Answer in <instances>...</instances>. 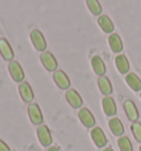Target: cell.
Instances as JSON below:
<instances>
[{"label":"cell","mask_w":141,"mask_h":151,"mask_svg":"<svg viewBox=\"0 0 141 151\" xmlns=\"http://www.w3.org/2000/svg\"><path fill=\"white\" fill-rule=\"evenodd\" d=\"M30 38H31V41L33 43L34 47L37 51L43 52V51L46 50V41L40 30H32L31 33H30Z\"/></svg>","instance_id":"1"},{"label":"cell","mask_w":141,"mask_h":151,"mask_svg":"<svg viewBox=\"0 0 141 151\" xmlns=\"http://www.w3.org/2000/svg\"><path fill=\"white\" fill-rule=\"evenodd\" d=\"M10 75L12 77V80L14 82H22L24 78V72L22 70V67L17 61H11L8 65Z\"/></svg>","instance_id":"2"},{"label":"cell","mask_w":141,"mask_h":151,"mask_svg":"<svg viewBox=\"0 0 141 151\" xmlns=\"http://www.w3.org/2000/svg\"><path fill=\"white\" fill-rule=\"evenodd\" d=\"M91 137L93 141L98 148H103L107 145V138L105 136L104 131L99 127H94L91 131Z\"/></svg>","instance_id":"3"},{"label":"cell","mask_w":141,"mask_h":151,"mask_svg":"<svg viewBox=\"0 0 141 151\" xmlns=\"http://www.w3.org/2000/svg\"><path fill=\"white\" fill-rule=\"evenodd\" d=\"M37 134L42 146L49 147L52 143V136H51V131L49 130L47 126H45V125L39 126V128L37 129Z\"/></svg>","instance_id":"4"},{"label":"cell","mask_w":141,"mask_h":151,"mask_svg":"<svg viewBox=\"0 0 141 151\" xmlns=\"http://www.w3.org/2000/svg\"><path fill=\"white\" fill-rule=\"evenodd\" d=\"M28 114H29L30 120L33 125H41L43 122V116H42L41 109L37 104H30L28 107Z\"/></svg>","instance_id":"5"},{"label":"cell","mask_w":141,"mask_h":151,"mask_svg":"<svg viewBox=\"0 0 141 151\" xmlns=\"http://www.w3.org/2000/svg\"><path fill=\"white\" fill-rule=\"evenodd\" d=\"M78 118L81 122L87 128H94L95 126V118L93 116V114L89 111L87 108H82L78 111Z\"/></svg>","instance_id":"6"},{"label":"cell","mask_w":141,"mask_h":151,"mask_svg":"<svg viewBox=\"0 0 141 151\" xmlns=\"http://www.w3.org/2000/svg\"><path fill=\"white\" fill-rule=\"evenodd\" d=\"M41 61L43 66L45 67L47 71H56V68H58V61L55 60V58L53 56L52 53H50V52H43L41 55Z\"/></svg>","instance_id":"7"},{"label":"cell","mask_w":141,"mask_h":151,"mask_svg":"<svg viewBox=\"0 0 141 151\" xmlns=\"http://www.w3.org/2000/svg\"><path fill=\"white\" fill-rule=\"evenodd\" d=\"M53 78H54L55 84L58 85L61 89H67V88L70 86V78H68L66 74L63 71H61V70H58V71L54 72Z\"/></svg>","instance_id":"8"},{"label":"cell","mask_w":141,"mask_h":151,"mask_svg":"<svg viewBox=\"0 0 141 151\" xmlns=\"http://www.w3.org/2000/svg\"><path fill=\"white\" fill-rule=\"evenodd\" d=\"M67 101L73 108H79L83 105V101H82V97L78 93L76 92L75 89H68L65 94Z\"/></svg>","instance_id":"9"},{"label":"cell","mask_w":141,"mask_h":151,"mask_svg":"<svg viewBox=\"0 0 141 151\" xmlns=\"http://www.w3.org/2000/svg\"><path fill=\"white\" fill-rule=\"evenodd\" d=\"M19 93H20V96L22 97V99L25 103H31L34 98V94L31 86L29 85V83L27 82H22L19 85Z\"/></svg>","instance_id":"10"},{"label":"cell","mask_w":141,"mask_h":151,"mask_svg":"<svg viewBox=\"0 0 141 151\" xmlns=\"http://www.w3.org/2000/svg\"><path fill=\"white\" fill-rule=\"evenodd\" d=\"M124 111L127 114V116H128L129 120H131V122H136L138 120V118H139V113H138V109L135 105V103L132 101H126L124 104Z\"/></svg>","instance_id":"11"},{"label":"cell","mask_w":141,"mask_h":151,"mask_svg":"<svg viewBox=\"0 0 141 151\" xmlns=\"http://www.w3.org/2000/svg\"><path fill=\"white\" fill-rule=\"evenodd\" d=\"M0 54L7 61H11L14 56L13 50L11 49V46L6 39H0Z\"/></svg>","instance_id":"12"},{"label":"cell","mask_w":141,"mask_h":151,"mask_svg":"<svg viewBox=\"0 0 141 151\" xmlns=\"http://www.w3.org/2000/svg\"><path fill=\"white\" fill-rule=\"evenodd\" d=\"M103 109H104L105 114L107 116H114L117 113L116 103L114 101V98L110 96H106L103 98Z\"/></svg>","instance_id":"13"},{"label":"cell","mask_w":141,"mask_h":151,"mask_svg":"<svg viewBox=\"0 0 141 151\" xmlns=\"http://www.w3.org/2000/svg\"><path fill=\"white\" fill-rule=\"evenodd\" d=\"M115 63H116L117 70L120 72L121 74H127L130 70V64H129L128 59L126 58V55L119 54L116 56L115 59Z\"/></svg>","instance_id":"14"},{"label":"cell","mask_w":141,"mask_h":151,"mask_svg":"<svg viewBox=\"0 0 141 151\" xmlns=\"http://www.w3.org/2000/svg\"><path fill=\"white\" fill-rule=\"evenodd\" d=\"M108 44L114 53H119L122 51V41L117 33H112L108 38Z\"/></svg>","instance_id":"15"},{"label":"cell","mask_w":141,"mask_h":151,"mask_svg":"<svg viewBox=\"0 0 141 151\" xmlns=\"http://www.w3.org/2000/svg\"><path fill=\"white\" fill-rule=\"evenodd\" d=\"M91 66H93V70H94V72L97 75L104 76V74L106 73V66H105L104 61L98 55L93 56V59H91Z\"/></svg>","instance_id":"16"},{"label":"cell","mask_w":141,"mask_h":151,"mask_svg":"<svg viewBox=\"0 0 141 151\" xmlns=\"http://www.w3.org/2000/svg\"><path fill=\"white\" fill-rule=\"evenodd\" d=\"M108 125H109V128L112 130V132L115 136H121V134H124V125H122V122L119 118H116L114 117L112 118L109 122H108Z\"/></svg>","instance_id":"17"},{"label":"cell","mask_w":141,"mask_h":151,"mask_svg":"<svg viewBox=\"0 0 141 151\" xmlns=\"http://www.w3.org/2000/svg\"><path fill=\"white\" fill-rule=\"evenodd\" d=\"M126 82L132 91L135 92L141 91V80L135 73H128L126 76Z\"/></svg>","instance_id":"18"},{"label":"cell","mask_w":141,"mask_h":151,"mask_svg":"<svg viewBox=\"0 0 141 151\" xmlns=\"http://www.w3.org/2000/svg\"><path fill=\"white\" fill-rule=\"evenodd\" d=\"M97 22H98V25L101 28V30L104 31L105 33H112V31H114V23H112V21L107 16L101 14L98 18Z\"/></svg>","instance_id":"19"},{"label":"cell","mask_w":141,"mask_h":151,"mask_svg":"<svg viewBox=\"0 0 141 151\" xmlns=\"http://www.w3.org/2000/svg\"><path fill=\"white\" fill-rule=\"evenodd\" d=\"M98 87H99L100 92L103 93L104 95H106V96H109L112 93V83L106 76H100L98 78Z\"/></svg>","instance_id":"20"},{"label":"cell","mask_w":141,"mask_h":151,"mask_svg":"<svg viewBox=\"0 0 141 151\" xmlns=\"http://www.w3.org/2000/svg\"><path fill=\"white\" fill-rule=\"evenodd\" d=\"M117 142H118V147H119L120 151H133L132 143L128 137H126V136L119 137Z\"/></svg>","instance_id":"21"},{"label":"cell","mask_w":141,"mask_h":151,"mask_svg":"<svg viewBox=\"0 0 141 151\" xmlns=\"http://www.w3.org/2000/svg\"><path fill=\"white\" fill-rule=\"evenodd\" d=\"M86 2H87V7L89 9V11H91L93 14H95V16H98L101 13V6H100L99 1L98 0H86Z\"/></svg>","instance_id":"22"},{"label":"cell","mask_w":141,"mask_h":151,"mask_svg":"<svg viewBox=\"0 0 141 151\" xmlns=\"http://www.w3.org/2000/svg\"><path fill=\"white\" fill-rule=\"evenodd\" d=\"M131 131H132V134L135 139L141 142V124L140 122H133L132 126H131Z\"/></svg>","instance_id":"23"},{"label":"cell","mask_w":141,"mask_h":151,"mask_svg":"<svg viewBox=\"0 0 141 151\" xmlns=\"http://www.w3.org/2000/svg\"><path fill=\"white\" fill-rule=\"evenodd\" d=\"M0 151H10V148L7 143L0 139Z\"/></svg>","instance_id":"24"},{"label":"cell","mask_w":141,"mask_h":151,"mask_svg":"<svg viewBox=\"0 0 141 151\" xmlns=\"http://www.w3.org/2000/svg\"><path fill=\"white\" fill-rule=\"evenodd\" d=\"M47 151H60L56 147H50L47 149Z\"/></svg>","instance_id":"25"},{"label":"cell","mask_w":141,"mask_h":151,"mask_svg":"<svg viewBox=\"0 0 141 151\" xmlns=\"http://www.w3.org/2000/svg\"><path fill=\"white\" fill-rule=\"evenodd\" d=\"M103 151H114V150H112V148H105V149Z\"/></svg>","instance_id":"26"},{"label":"cell","mask_w":141,"mask_h":151,"mask_svg":"<svg viewBox=\"0 0 141 151\" xmlns=\"http://www.w3.org/2000/svg\"><path fill=\"white\" fill-rule=\"evenodd\" d=\"M139 151H141V146H140V149H139Z\"/></svg>","instance_id":"27"},{"label":"cell","mask_w":141,"mask_h":151,"mask_svg":"<svg viewBox=\"0 0 141 151\" xmlns=\"http://www.w3.org/2000/svg\"><path fill=\"white\" fill-rule=\"evenodd\" d=\"M140 97H141V94H140Z\"/></svg>","instance_id":"28"}]
</instances>
